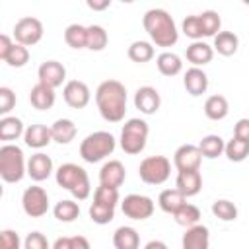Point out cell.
Segmentation results:
<instances>
[{
	"mask_svg": "<svg viewBox=\"0 0 249 249\" xmlns=\"http://www.w3.org/2000/svg\"><path fill=\"white\" fill-rule=\"evenodd\" d=\"M89 218H91V222H95L99 226H105L115 218V206L93 200L91 206H89Z\"/></svg>",
	"mask_w": 249,
	"mask_h": 249,
	"instance_id": "obj_34",
	"label": "cell"
},
{
	"mask_svg": "<svg viewBox=\"0 0 249 249\" xmlns=\"http://www.w3.org/2000/svg\"><path fill=\"white\" fill-rule=\"evenodd\" d=\"M173 218H175V222H177L179 226L189 228V226L198 224V220H200V210H198L195 204L185 202L177 212H173Z\"/></svg>",
	"mask_w": 249,
	"mask_h": 249,
	"instance_id": "obj_36",
	"label": "cell"
},
{
	"mask_svg": "<svg viewBox=\"0 0 249 249\" xmlns=\"http://www.w3.org/2000/svg\"><path fill=\"white\" fill-rule=\"evenodd\" d=\"M51 132H53V140L58 144H70L78 132L76 124L70 119H56L51 124Z\"/></svg>",
	"mask_w": 249,
	"mask_h": 249,
	"instance_id": "obj_24",
	"label": "cell"
},
{
	"mask_svg": "<svg viewBox=\"0 0 249 249\" xmlns=\"http://www.w3.org/2000/svg\"><path fill=\"white\" fill-rule=\"evenodd\" d=\"M185 195L175 187V189H165V191H161L160 193V196H158V204H160V208L163 210V212H167V214H173V212H177L183 204H185Z\"/></svg>",
	"mask_w": 249,
	"mask_h": 249,
	"instance_id": "obj_25",
	"label": "cell"
},
{
	"mask_svg": "<svg viewBox=\"0 0 249 249\" xmlns=\"http://www.w3.org/2000/svg\"><path fill=\"white\" fill-rule=\"evenodd\" d=\"M23 140L29 148H45L51 140H53V132H51V126L47 124H41V123H35V124H29L23 132Z\"/></svg>",
	"mask_w": 249,
	"mask_h": 249,
	"instance_id": "obj_20",
	"label": "cell"
},
{
	"mask_svg": "<svg viewBox=\"0 0 249 249\" xmlns=\"http://www.w3.org/2000/svg\"><path fill=\"white\" fill-rule=\"evenodd\" d=\"M39 82L49 88H58L66 80V68L58 60H45L37 70Z\"/></svg>",
	"mask_w": 249,
	"mask_h": 249,
	"instance_id": "obj_13",
	"label": "cell"
},
{
	"mask_svg": "<svg viewBox=\"0 0 249 249\" xmlns=\"http://www.w3.org/2000/svg\"><path fill=\"white\" fill-rule=\"evenodd\" d=\"M200 161H202V154H200V148L195 144H183L173 154V163H175L177 171L198 169Z\"/></svg>",
	"mask_w": 249,
	"mask_h": 249,
	"instance_id": "obj_11",
	"label": "cell"
},
{
	"mask_svg": "<svg viewBox=\"0 0 249 249\" xmlns=\"http://www.w3.org/2000/svg\"><path fill=\"white\" fill-rule=\"evenodd\" d=\"M56 185L70 191L74 198L78 200H86L91 193V185H89V177L86 173L84 167L76 165V163H62L56 169Z\"/></svg>",
	"mask_w": 249,
	"mask_h": 249,
	"instance_id": "obj_3",
	"label": "cell"
},
{
	"mask_svg": "<svg viewBox=\"0 0 249 249\" xmlns=\"http://www.w3.org/2000/svg\"><path fill=\"white\" fill-rule=\"evenodd\" d=\"M224 154L228 156L230 161H243V160L249 156V140H243V138L233 136V138L226 144Z\"/></svg>",
	"mask_w": 249,
	"mask_h": 249,
	"instance_id": "obj_32",
	"label": "cell"
},
{
	"mask_svg": "<svg viewBox=\"0 0 249 249\" xmlns=\"http://www.w3.org/2000/svg\"><path fill=\"white\" fill-rule=\"evenodd\" d=\"M14 37H16V43H21L25 47L37 45L43 37V23L37 18H31V16L21 18L14 25Z\"/></svg>",
	"mask_w": 249,
	"mask_h": 249,
	"instance_id": "obj_10",
	"label": "cell"
},
{
	"mask_svg": "<svg viewBox=\"0 0 249 249\" xmlns=\"http://www.w3.org/2000/svg\"><path fill=\"white\" fill-rule=\"evenodd\" d=\"M54 99H56V95H54V88H49V86H45V84H35L33 88H31V91H29V101H31V105L35 107V109H39V111H47V109H51L53 105H54Z\"/></svg>",
	"mask_w": 249,
	"mask_h": 249,
	"instance_id": "obj_21",
	"label": "cell"
},
{
	"mask_svg": "<svg viewBox=\"0 0 249 249\" xmlns=\"http://www.w3.org/2000/svg\"><path fill=\"white\" fill-rule=\"evenodd\" d=\"M115 136L111 132H105V130H97V132H91L88 134L82 144H80V156L84 161L88 163H97L101 160H105L107 156H111L115 152Z\"/></svg>",
	"mask_w": 249,
	"mask_h": 249,
	"instance_id": "obj_4",
	"label": "cell"
},
{
	"mask_svg": "<svg viewBox=\"0 0 249 249\" xmlns=\"http://www.w3.org/2000/svg\"><path fill=\"white\" fill-rule=\"evenodd\" d=\"M27 60H29V51L21 43H14V47L10 49L8 56L4 58V62L8 66H12V68H21V66L27 64Z\"/></svg>",
	"mask_w": 249,
	"mask_h": 249,
	"instance_id": "obj_39",
	"label": "cell"
},
{
	"mask_svg": "<svg viewBox=\"0 0 249 249\" xmlns=\"http://www.w3.org/2000/svg\"><path fill=\"white\" fill-rule=\"evenodd\" d=\"M160 103H161L160 93L152 86H142L134 93V107L144 115H154L160 109Z\"/></svg>",
	"mask_w": 249,
	"mask_h": 249,
	"instance_id": "obj_14",
	"label": "cell"
},
{
	"mask_svg": "<svg viewBox=\"0 0 249 249\" xmlns=\"http://www.w3.org/2000/svg\"><path fill=\"white\" fill-rule=\"evenodd\" d=\"M183 249H206L210 243V233L208 228L202 224L189 226L187 231L183 233Z\"/></svg>",
	"mask_w": 249,
	"mask_h": 249,
	"instance_id": "obj_19",
	"label": "cell"
},
{
	"mask_svg": "<svg viewBox=\"0 0 249 249\" xmlns=\"http://www.w3.org/2000/svg\"><path fill=\"white\" fill-rule=\"evenodd\" d=\"M198 19H200L202 35H204V37H214V35L220 31L222 19H220L218 12H214V10H206V12L198 14Z\"/></svg>",
	"mask_w": 249,
	"mask_h": 249,
	"instance_id": "obj_37",
	"label": "cell"
},
{
	"mask_svg": "<svg viewBox=\"0 0 249 249\" xmlns=\"http://www.w3.org/2000/svg\"><path fill=\"white\" fill-rule=\"evenodd\" d=\"M148 123L142 119H128L123 124L121 130V148L124 154L128 156H136L146 148V140H148Z\"/></svg>",
	"mask_w": 249,
	"mask_h": 249,
	"instance_id": "obj_6",
	"label": "cell"
},
{
	"mask_svg": "<svg viewBox=\"0 0 249 249\" xmlns=\"http://www.w3.org/2000/svg\"><path fill=\"white\" fill-rule=\"evenodd\" d=\"M233 136L249 140V119H239L233 126Z\"/></svg>",
	"mask_w": 249,
	"mask_h": 249,
	"instance_id": "obj_46",
	"label": "cell"
},
{
	"mask_svg": "<svg viewBox=\"0 0 249 249\" xmlns=\"http://www.w3.org/2000/svg\"><path fill=\"white\" fill-rule=\"evenodd\" d=\"M126 54L132 62L142 64V62H148L154 58V47L148 41H134V43H130Z\"/></svg>",
	"mask_w": 249,
	"mask_h": 249,
	"instance_id": "obj_33",
	"label": "cell"
},
{
	"mask_svg": "<svg viewBox=\"0 0 249 249\" xmlns=\"http://www.w3.org/2000/svg\"><path fill=\"white\" fill-rule=\"evenodd\" d=\"M95 103L107 123H121L126 113V88L119 80H105L95 89Z\"/></svg>",
	"mask_w": 249,
	"mask_h": 249,
	"instance_id": "obj_1",
	"label": "cell"
},
{
	"mask_svg": "<svg viewBox=\"0 0 249 249\" xmlns=\"http://www.w3.org/2000/svg\"><path fill=\"white\" fill-rule=\"evenodd\" d=\"M0 245L2 249H19V235L14 230L0 231Z\"/></svg>",
	"mask_w": 249,
	"mask_h": 249,
	"instance_id": "obj_45",
	"label": "cell"
},
{
	"mask_svg": "<svg viewBox=\"0 0 249 249\" xmlns=\"http://www.w3.org/2000/svg\"><path fill=\"white\" fill-rule=\"evenodd\" d=\"M142 25L156 47H163V49L173 47L179 39V31L175 27L173 18L169 16V12H165L161 8L148 10L142 18Z\"/></svg>",
	"mask_w": 249,
	"mask_h": 249,
	"instance_id": "obj_2",
	"label": "cell"
},
{
	"mask_svg": "<svg viewBox=\"0 0 249 249\" xmlns=\"http://www.w3.org/2000/svg\"><path fill=\"white\" fill-rule=\"evenodd\" d=\"M53 173V160L43 154V152H37L29 158L27 161V175L33 179V181H45L49 175Z\"/></svg>",
	"mask_w": 249,
	"mask_h": 249,
	"instance_id": "obj_16",
	"label": "cell"
},
{
	"mask_svg": "<svg viewBox=\"0 0 249 249\" xmlns=\"http://www.w3.org/2000/svg\"><path fill=\"white\" fill-rule=\"evenodd\" d=\"M53 214H54V218L58 222H66L68 224V222H74L80 216V206L74 200H60L53 208Z\"/></svg>",
	"mask_w": 249,
	"mask_h": 249,
	"instance_id": "obj_35",
	"label": "cell"
},
{
	"mask_svg": "<svg viewBox=\"0 0 249 249\" xmlns=\"http://www.w3.org/2000/svg\"><path fill=\"white\" fill-rule=\"evenodd\" d=\"M183 86L187 89L189 95L198 97L208 89V76L204 74V70H200L198 66H193L185 72L183 76Z\"/></svg>",
	"mask_w": 249,
	"mask_h": 249,
	"instance_id": "obj_15",
	"label": "cell"
},
{
	"mask_svg": "<svg viewBox=\"0 0 249 249\" xmlns=\"http://www.w3.org/2000/svg\"><path fill=\"white\" fill-rule=\"evenodd\" d=\"M154 247L165 249V243H161V241H148V243H146V249H154Z\"/></svg>",
	"mask_w": 249,
	"mask_h": 249,
	"instance_id": "obj_49",
	"label": "cell"
},
{
	"mask_svg": "<svg viewBox=\"0 0 249 249\" xmlns=\"http://www.w3.org/2000/svg\"><path fill=\"white\" fill-rule=\"evenodd\" d=\"M239 39L233 31H218L214 35V51L222 56H231L237 53Z\"/></svg>",
	"mask_w": 249,
	"mask_h": 249,
	"instance_id": "obj_23",
	"label": "cell"
},
{
	"mask_svg": "<svg viewBox=\"0 0 249 249\" xmlns=\"http://www.w3.org/2000/svg\"><path fill=\"white\" fill-rule=\"evenodd\" d=\"M185 54H187V60H189L191 64H195V66H204V64H208V62L212 60V56H214V47H210V45L204 43V41H193V43L187 47Z\"/></svg>",
	"mask_w": 249,
	"mask_h": 249,
	"instance_id": "obj_22",
	"label": "cell"
},
{
	"mask_svg": "<svg viewBox=\"0 0 249 249\" xmlns=\"http://www.w3.org/2000/svg\"><path fill=\"white\" fill-rule=\"evenodd\" d=\"M175 187L185 195V196H195L202 189V177L198 169H189V171H179L175 179Z\"/></svg>",
	"mask_w": 249,
	"mask_h": 249,
	"instance_id": "obj_18",
	"label": "cell"
},
{
	"mask_svg": "<svg viewBox=\"0 0 249 249\" xmlns=\"http://www.w3.org/2000/svg\"><path fill=\"white\" fill-rule=\"evenodd\" d=\"M54 249H88L89 241L82 235H72V237H58L53 243Z\"/></svg>",
	"mask_w": 249,
	"mask_h": 249,
	"instance_id": "obj_41",
	"label": "cell"
},
{
	"mask_svg": "<svg viewBox=\"0 0 249 249\" xmlns=\"http://www.w3.org/2000/svg\"><path fill=\"white\" fill-rule=\"evenodd\" d=\"M156 64H158V70L163 76H169V78L177 76L181 72V68H183V62H181V58L175 53H161V54H158Z\"/></svg>",
	"mask_w": 249,
	"mask_h": 249,
	"instance_id": "obj_31",
	"label": "cell"
},
{
	"mask_svg": "<svg viewBox=\"0 0 249 249\" xmlns=\"http://www.w3.org/2000/svg\"><path fill=\"white\" fill-rule=\"evenodd\" d=\"M21 206L23 212L31 218H41L49 212V195L43 187L31 185L21 195Z\"/></svg>",
	"mask_w": 249,
	"mask_h": 249,
	"instance_id": "obj_8",
	"label": "cell"
},
{
	"mask_svg": "<svg viewBox=\"0 0 249 249\" xmlns=\"http://www.w3.org/2000/svg\"><path fill=\"white\" fill-rule=\"evenodd\" d=\"M64 41L72 49H86L88 47V27L80 23H72L64 29Z\"/></svg>",
	"mask_w": 249,
	"mask_h": 249,
	"instance_id": "obj_30",
	"label": "cell"
},
{
	"mask_svg": "<svg viewBox=\"0 0 249 249\" xmlns=\"http://www.w3.org/2000/svg\"><path fill=\"white\" fill-rule=\"evenodd\" d=\"M212 214L216 218H220L222 222H231L237 218V208L233 202L226 200V198H220L216 202H212Z\"/></svg>",
	"mask_w": 249,
	"mask_h": 249,
	"instance_id": "obj_40",
	"label": "cell"
},
{
	"mask_svg": "<svg viewBox=\"0 0 249 249\" xmlns=\"http://www.w3.org/2000/svg\"><path fill=\"white\" fill-rule=\"evenodd\" d=\"M14 105H16V93L10 88L2 86L0 88V113L2 115H8L14 109Z\"/></svg>",
	"mask_w": 249,
	"mask_h": 249,
	"instance_id": "obj_43",
	"label": "cell"
},
{
	"mask_svg": "<svg viewBox=\"0 0 249 249\" xmlns=\"http://www.w3.org/2000/svg\"><path fill=\"white\" fill-rule=\"evenodd\" d=\"M62 97L68 107L72 109H84L89 103V88L80 80H70L64 84Z\"/></svg>",
	"mask_w": 249,
	"mask_h": 249,
	"instance_id": "obj_12",
	"label": "cell"
},
{
	"mask_svg": "<svg viewBox=\"0 0 249 249\" xmlns=\"http://www.w3.org/2000/svg\"><path fill=\"white\" fill-rule=\"evenodd\" d=\"M23 245H25V249H47V247H49V241H47V237H45L43 233L31 231V233L25 237Z\"/></svg>",
	"mask_w": 249,
	"mask_h": 249,
	"instance_id": "obj_44",
	"label": "cell"
},
{
	"mask_svg": "<svg viewBox=\"0 0 249 249\" xmlns=\"http://www.w3.org/2000/svg\"><path fill=\"white\" fill-rule=\"evenodd\" d=\"M198 148H200L202 158L214 160V158H218V156H222V154H224L226 142H224V138H222V136H218V134H208V136H204V138L200 140Z\"/></svg>",
	"mask_w": 249,
	"mask_h": 249,
	"instance_id": "obj_29",
	"label": "cell"
},
{
	"mask_svg": "<svg viewBox=\"0 0 249 249\" xmlns=\"http://www.w3.org/2000/svg\"><path fill=\"white\" fill-rule=\"evenodd\" d=\"M121 2H124V4H130V2H134V0H121Z\"/></svg>",
	"mask_w": 249,
	"mask_h": 249,
	"instance_id": "obj_50",
	"label": "cell"
},
{
	"mask_svg": "<svg viewBox=\"0 0 249 249\" xmlns=\"http://www.w3.org/2000/svg\"><path fill=\"white\" fill-rule=\"evenodd\" d=\"M126 177V169L119 160H111L107 163H103V167L99 169V183L101 185H109V187H121L124 183Z\"/></svg>",
	"mask_w": 249,
	"mask_h": 249,
	"instance_id": "obj_17",
	"label": "cell"
},
{
	"mask_svg": "<svg viewBox=\"0 0 249 249\" xmlns=\"http://www.w3.org/2000/svg\"><path fill=\"white\" fill-rule=\"evenodd\" d=\"M12 47H14L12 39H10L8 35H0V58H2V60L8 56V53H10Z\"/></svg>",
	"mask_w": 249,
	"mask_h": 249,
	"instance_id": "obj_48",
	"label": "cell"
},
{
	"mask_svg": "<svg viewBox=\"0 0 249 249\" xmlns=\"http://www.w3.org/2000/svg\"><path fill=\"white\" fill-rule=\"evenodd\" d=\"M243 4H247V6H249V0H243Z\"/></svg>",
	"mask_w": 249,
	"mask_h": 249,
	"instance_id": "obj_51",
	"label": "cell"
},
{
	"mask_svg": "<svg viewBox=\"0 0 249 249\" xmlns=\"http://www.w3.org/2000/svg\"><path fill=\"white\" fill-rule=\"evenodd\" d=\"M228 111H230V105H228V99L224 95H210L204 101V115L210 121H222V119H226L228 117Z\"/></svg>",
	"mask_w": 249,
	"mask_h": 249,
	"instance_id": "obj_27",
	"label": "cell"
},
{
	"mask_svg": "<svg viewBox=\"0 0 249 249\" xmlns=\"http://www.w3.org/2000/svg\"><path fill=\"white\" fill-rule=\"evenodd\" d=\"M113 245L117 249H138V245H140L138 231L130 226L117 228L115 233H113Z\"/></svg>",
	"mask_w": 249,
	"mask_h": 249,
	"instance_id": "obj_26",
	"label": "cell"
},
{
	"mask_svg": "<svg viewBox=\"0 0 249 249\" xmlns=\"http://www.w3.org/2000/svg\"><path fill=\"white\" fill-rule=\"evenodd\" d=\"M111 2H113V0H86L88 8L93 10V12H103V10H107V8L111 6Z\"/></svg>",
	"mask_w": 249,
	"mask_h": 249,
	"instance_id": "obj_47",
	"label": "cell"
},
{
	"mask_svg": "<svg viewBox=\"0 0 249 249\" xmlns=\"http://www.w3.org/2000/svg\"><path fill=\"white\" fill-rule=\"evenodd\" d=\"M171 175V161L165 156H148L138 165V177L146 185H161Z\"/></svg>",
	"mask_w": 249,
	"mask_h": 249,
	"instance_id": "obj_7",
	"label": "cell"
},
{
	"mask_svg": "<svg viewBox=\"0 0 249 249\" xmlns=\"http://www.w3.org/2000/svg\"><path fill=\"white\" fill-rule=\"evenodd\" d=\"M25 173L27 165L21 148L16 144H4L0 148V177L6 183H18Z\"/></svg>",
	"mask_w": 249,
	"mask_h": 249,
	"instance_id": "obj_5",
	"label": "cell"
},
{
	"mask_svg": "<svg viewBox=\"0 0 249 249\" xmlns=\"http://www.w3.org/2000/svg\"><path fill=\"white\" fill-rule=\"evenodd\" d=\"M109 43V35L101 25H89L88 27V47L89 51H103Z\"/></svg>",
	"mask_w": 249,
	"mask_h": 249,
	"instance_id": "obj_38",
	"label": "cell"
},
{
	"mask_svg": "<svg viewBox=\"0 0 249 249\" xmlns=\"http://www.w3.org/2000/svg\"><path fill=\"white\" fill-rule=\"evenodd\" d=\"M121 210L130 220H146L154 214V200L146 195H126L121 202Z\"/></svg>",
	"mask_w": 249,
	"mask_h": 249,
	"instance_id": "obj_9",
	"label": "cell"
},
{
	"mask_svg": "<svg viewBox=\"0 0 249 249\" xmlns=\"http://www.w3.org/2000/svg\"><path fill=\"white\" fill-rule=\"evenodd\" d=\"M183 33H185L189 39H193V41H198L200 37H204V35H202V25H200L198 16H187V18L183 19Z\"/></svg>",
	"mask_w": 249,
	"mask_h": 249,
	"instance_id": "obj_42",
	"label": "cell"
},
{
	"mask_svg": "<svg viewBox=\"0 0 249 249\" xmlns=\"http://www.w3.org/2000/svg\"><path fill=\"white\" fill-rule=\"evenodd\" d=\"M23 132H25V128H23L21 119H18V117H8V115H4V117L0 119V140H4V142L18 140Z\"/></svg>",
	"mask_w": 249,
	"mask_h": 249,
	"instance_id": "obj_28",
	"label": "cell"
}]
</instances>
